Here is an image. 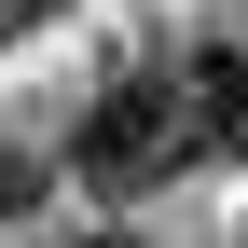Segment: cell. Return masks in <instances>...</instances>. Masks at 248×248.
Instances as JSON below:
<instances>
[{"label": "cell", "instance_id": "1", "mask_svg": "<svg viewBox=\"0 0 248 248\" xmlns=\"http://www.w3.org/2000/svg\"><path fill=\"white\" fill-rule=\"evenodd\" d=\"M207 152V124H193V69H152V55H110V83H97V110H83V138H69V166L97 179V193L138 207L152 179H179Z\"/></svg>", "mask_w": 248, "mask_h": 248}, {"label": "cell", "instance_id": "2", "mask_svg": "<svg viewBox=\"0 0 248 248\" xmlns=\"http://www.w3.org/2000/svg\"><path fill=\"white\" fill-rule=\"evenodd\" d=\"M193 124H207V152H248V28L193 42Z\"/></svg>", "mask_w": 248, "mask_h": 248}, {"label": "cell", "instance_id": "3", "mask_svg": "<svg viewBox=\"0 0 248 248\" xmlns=\"http://www.w3.org/2000/svg\"><path fill=\"white\" fill-rule=\"evenodd\" d=\"M0 207H42V166L28 152H0Z\"/></svg>", "mask_w": 248, "mask_h": 248}, {"label": "cell", "instance_id": "4", "mask_svg": "<svg viewBox=\"0 0 248 248\" xmlns=\"http://www.w3.org/2000/svg\"><path fill=\"white\" fill-rule=\"evenodd\" d=\"M55 14V0H0V42H28V28H42Z\"/></svg>", "mask_w": 248, "mask_h": 248}]
</instances>
